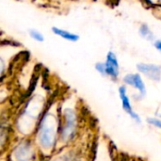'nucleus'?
Returning <instances> with one entry per match:
<instances>
[{"label":"nucleus","instance_id":"nucleus-1","mask_svg":"<svg viewBox=\"0 0 161 161\" xmlns=\"http://www.w3.org/2000/svg\"><path fill=\"white\" fill-rule=\"evenodd\" d=\"M138 70L155 81H159L161 78V66L149 63H139L137 65Z\"/></svg>","mask_w":161,"mask_h":161},{"label":"nucleus","instance_id":"nucleus-2","mask_svg":"<svg viewBox=\"0 0 161 161\" xmlns=\"http://www.w3.org/2000/svg\"><path fill=\"white\" fill-rule=\"evenodd\" d=\"M107 75L116 78L119 75V62L114 52L109 51L107 55V59L105 61Z\"/></svg>","mask_w":161,"mask_h":161},{"label":"nucleus","instance_id":"nucleus-3","mask_svg":"<svg viewBox=\"0 0 161 161\" xmlns=\"http://www.w3.org/2000/svg\"><path fill=\"white\" fill-rule=\"evenodd\" d=\"M124 81H125V84L130 85V86L138 89L142 95H144L146 93L144 83H143V81L142 79V76L139 74H129V75H126L124 77Z\"/></svg>","mask_w":161,"mask_h":161},{"label":"nucleus","instance_id":"nucleus-4","mask_svg":"<svg viewBox=\"0 0 161 161\" xmlns=\"http://www.w3.org/2000/svg\"><path fill=\"white\" fill-rule=\"evenodd\" d=\"M119 93H120V97H121V100H122V103H123V108H124V109L134 119V120H136L138 123H140L141 122V119H140V117L138 116V114L137 113H135L134 111H133V109H132V107H131V104H130V102H129V98L127 97V95H126V89H125V87H121L120 89H119Z\"/></svg>","mask_w":161,"mask_h":161},{"label":"nucleus","instance_id":"nucleus-5","mask_svg":"<svg viewBox=\"0 0 161 161\" xmlns=\"http://www.w3.org/2000/svg\"><path fill=\"white\" fill-rule=\"evenodd\" d=\"M53 141L54 131H52V126L44 124L41 129V142L44 147H50Z\"/></svg>","mask_w":161,"mask_h":161},{"label":"nucleus","instance_id":"nucleus-6","mask_svg":"<svg viewBox=\"0 0 161 161\" xmlns=\"http://www.w3.org/2000/svg\"><path fill=\"white\" fill-rule=\"evenodd\" d=\"M52 32L55 35L60 37L61 39H64L66 41H69V42H77L79 40V35H77L75 33H73V32H70V31H67L65 29L57 27V26L52 27Z\"/></svg>","mask_w":161,"mask_h":161},{"label":"nucleus","instance_id":"nucleus-7","mask_svg":"<svg viewBox=\"0 0 161 161\" xmlns=\"http://www.w3.org/2000/svg\"><path fill=\"white\" fill-rule=\"evenodd\" d=\"M66 120H67V125L65 128L63 129V138L68 139L74 132V127H75V117L73 111H67L66 114Z\"/></svg>","mask_w":161,"mask_h":161},{"label":"nucleus","instance_id":"nucleus-8","mask_svg":"<svg viewBox=\"0 0 161 161\" xmlns=\"http://www.w3.org/2000/svg\"><path fill=\"white\" fill-rule=\"evenodd\" d=\"M139 34L140 36L144 39L145 41H149V42H152L155 40V36H154V33L153 31L150 29L149 25H146V24H142L140 28H139Z\"/></svg>","mask_w":161,"mask_h":161},{"label":"nucleus","instance_id":"nucleus-9","mask_svg":"<svg viewBox=\"0 0 161 161\" xmlns=\"http://www.w3.org/2000/svg\"><path fill=\"white\" fill-rule=\"evenodd\" d=\"M28 34L30 36L31 39H33L34 41L38 42H42L44 41V37L43 35L39 31V30H36V29H30L28 31Z\"/></svg>","mask_w":161,"mask_h":161},{"label":"nucleus","instance_id":"nucleus-10","mask_svg":"<svg viewBox=\"0 0 161 161\" xmlns=\"http://www.w3.org/2000/svg\"><path fill=\"white\" fill-rule=\"evenodd\" d=\"M95 69L102 75H107V71H106V65L105 62H98L95 64Z\"/></svg>","mask_w":161,"mask_h":161},{"label":"nucleus","instance_id":"nucleus-11","mask_svg":"<svg viewBox=\"0 0 161 161\" xmlns=\"http://www.w3.org/2000/svg\"><path fill=\"white\" fill-rule=\"evenodd\" d=\"M148 123L155 125V126H158V127L161 128V121H158L157 119H148Z\"/></svg>","mask_w":161,"mask_h":161},{"label":"nucleus","instance_id":"nucleus-12","mask_svg":"<svg viewBox=\"0 0 161 161\" xmlns=\"http://www.w3.org/2000/svg\"><path fill=\"white\" fill-rule=\"evenodd\" d=\"M154 46L157 50L161 52V40H155L154 42Z\"/></svg>","mask_w":161,"mask_h":161}]
</instances>
